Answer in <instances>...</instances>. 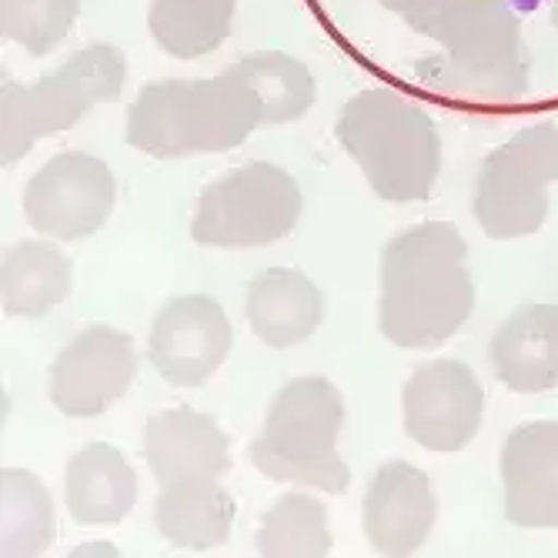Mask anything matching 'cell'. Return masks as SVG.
<instances>
[{"mask_svg": "<svg viewBox=\"0 0 558 558\" xmlns=\"http://www.w3.org/2000/svg\"><path fill=\"white\" fill-rule=\"evenodd\" d=\"M234 328L208 294L171 298L150 325L147 359L174 388L205 385L231 354Z\"/></svg>", "mask_w": 558, "mask_h": 558, "instance_id": "8fae6325", "label": "cell"}, {"mask_svg": "<svg viewBox=\"0 0 558 558\" xmlns=\"http://www.w3.org/2000/svg\"><path fill=\"white\" fill-rule=\"evenodd\" d=\"M262 128L258 97L228 68L205 81H150L128 108L124 137L150 158L221 155Z\"/></svg>", "mask_w": 558, "mask_h": 558, "instance_id": "7a4b0ae2", "label": "cell"}, {"mask_svg": "<svg viewBox=\"0 0 558 558\" xmlns=\"http://www.w3.org/2000/svg\"><path fill=\"white\" fill-rule=\"evenodd\" d=\"M74 265L54 241H21L0 265V304L11 318H44L71 294Z\"/></svg>", "mask_w": 558, "mask_h": 558, "instance_id": "ffe728a7", "label": "cell"}, {"mask_svg": "<svg viewBox=\"0 0 558 558\" xmlns=\"http://www.w3.org/2000/svg\"><path fill=\"white\" fill-rule=\"evenodd\" d=\"M71 555H118V545H111V542H90V545H77Z\"/></svg>", "mask_w": 558, "mask_h": 558, "instance_id": "83f0119b", "label": "cell"}, {"mask_svg": "<svg viewBox=\"0 0 558 558\" xmlns=\"http://www.w3.org/2000/svg\"><path fill=\"white\" fill-rule=\"evenodd\" d=\"M404 24L459 61L501 64L525 58L522 17L512 0H428Z\"/></svg>", "mask_w": 558, "mask_h": 558, "instance_id": "7c38bea8", "label": "cell"}, {"mask_svg": "<svg viewBox=\"0 0 558 558\" xmlns=\"http://www.w3.org/2000/svg\"><path fill=\"white\" fill-rule=\"evenodd\" d=\"M238 0H150L147 27L165 54L194 61L228 40Z\"/></svg>", "mask_w": 558, "mask_h": 558, "instance_id": "7402d4cb", "label": "cell"}, {"mask_svg": "<svg viewBox=\"0 0 558 558\" xmlns=\"http://www.w3.org/2000/svg\"><path fill=\"white\" fill-rule=\"evenodd\" d=\"M401 418L415 445L441 454L462 451L482 428L485 388L462 362H428L401 388Z\"/></svg>", "mask_w": 558, "mask_h": 558, "instance_id": "9c48e42d", "label": "cell"}, {"mask_svg": "<svg viewBox=\"0 0 558 558\" xmlns=\"http://www.w3.org/2000/svg\"><path fill=\"white\" fill-rule=\"evenodd\" d=\"M335 134L368 187L388 205H412L435 191L441 137L432 114L404 94L391 87L354 94L338 114Z\"/></svg>", "mask_w": 558, "mask_h": 558, "instance_id": "3957f363", "label": "cell"}, {"mask_svg": "<svg viewBox=\"0 0 558 558\" xmlns=\"http://www.w3.org/2000/svg\"><path fill=\"white\" fill-rule=\"evenodd\" d=\"M258 551L262 555H328L331 551V529L328 509L322 498L304 492L281 495L262 519L258 529Z\"/></svg>", "mask_w": 558, "mask_h": 558, "instance_id": "d4e9b609", "label": "cell"}, {"mask_svg": "<svg viewBox=\"0 0 558 558\" xmlns=\"http://www.w3.org/2000/svg\"><path fill=\"white\" fill-rule=\"evenodd\" d=\"M144 462L158 485L197 475L221 478L231 469V438L215 418L178 404L147 418Z\"/></svg>", "mask_w": 558, "mask_h": 558, "instance_id": "9a60e30c", "label": "cell"}, {"mask_svg": "<svg viewBox=\"0 0 558 558\" xmlns=\"http://www.w3.org/2000/svg\"><path fill=\"white\" fill-rule=\"evenodd\" d=\"M378 4L385 8V11H391V14H398V17H404V21H412L428 0H378Z\"/></svg>", "mask_w": 558, "mask_h": 558, "instance_id": "4316f807", "label": "cell"}, {"mask_svg": "<svg viewBox=\"0 0 558 558\" xmlns=\"http://www.w3.org/2000/svg\"><path fill=\"white\" fill-rule=\"evenodd\" d=\"M501 488L512 525L558 529V422H529L505 438Z\"/></svg>", "mask_w": 558, "mask_h": 558, "instance_id": "5bb4252c", "label": "cell"}, {"mask_svg": "<svg viewBox=\"0 0 558 558\" xmlns=\"http://www.w3.org/2000/svg\"><path fill=\"white\" fill-rule=\"evenodd\" d=\"M231 68L255 90L262 108V128H278L304 118L318 97L308 64H301L284 50H255V54L241 58Z\"/></svg>", "mask_w": 558, "mask_h": 558, "instance_id": "603a6c76", "label": "cell"}, {"mask_svg": "<svg viewBox=\"0 0 558 558\" xmlns=\"http://www.w3.org/2000/svg\"><path fill=\"white\" fill-rule=\"evenodd\" d=\"M137 375L131 335L90 325L71 338L50 365V401L68 418H94L118 404Z\"/></svg>", "mask_w": 558, "mask_h": 558, "instance_id": "30bf717a", "label": "cell"}, {"mask_svg": "<svg viewBox=\"0 0 558 558\" xmlns=\"http://www.w3.org/2000/svg\"><path fill=\"white\" fill-rule=\"evenodd\" d=\"M512 4H515L519 11H532V8L538 4V0H512Z\"/></svg>", "mask_w": 558, "mask_h": 558, "instance_id": "f1b7e54d", "label": "cell"}, {"mask_svg": "<svg viewBox=\"0 0 558 558\" xmlns=\"http://www.w3.org/2000/svg\"><path fill=\"white\" fill-rule=\"evenodd\" d=\"M472 312L469 244L451 221H422L385 244L378 328L395 348H438L462 331Z\"/></svg>", "mask_w": 558, "mask_h": 558, "instance_id": "6da1fadb", "label": "cell"}, {"mask_svg": "<svg viewBox=\"0 0 558 558\" xmlns=\"http://www.w3.org/2000/svg\"><path fill=\"white\" fill-rule=\"evenodd\" d=\"M128 61L114 44H87L58 71L34 84L4 81L0 87V158L17 165L50 134L74 128L87 111L108 105L124 90Z\"/></svg>", "mask_w": 558, "mask_h": 558, "instance_id": "5b68a950", "label": "cell"}, {"mask_svg": "<svg viewBox=\"0 0 558 558\" xmlns=\"http://www.w3.org/2000/svg\"><path fill=\"white\" fill-rule=\"evenodd\" d=\"M415 77L428 94H438L454 105H482L498 108L512 105L529 94V61H501V64H478L459 61L451 54H432L415 64Z\"/></svg>", "mask_w": 558, "mask_h": 558, "instance_id": "44dd1931", "label": "cell"}, {"mask_svg": "<svg viewBox=\"0 0 558 558\" xmlns=\"http://www.w3.org/2000/svg\"><path fill=\"white\" fill-rule=\"evenodd\" d=\"M341 425V391L318 375L294 378L268 404L265 428L251 445V462L271 482L338 495L351 482V472L338 454Z\"/></svg>", "mask_w": 558, "mask_h": 558, "instance_id": "277c9868", "label": "cell"}, {"mask_svg": "<svg viewBox=\"0 0 558 558\" xmlns=\"http://www.w3.org/2000/svg\"><path fill=\"white\" fill-rule=\"evenodd\" d=\"M155 525L178 548H218L234 529V498L211 475L165 482L155 501Z\"/></svg>", "mask_w": 558, "mask_h": 558, "instance_id": "d6986e66", "label": "cell"}, {"mask_svg": "<svg viewBox=\"0 0 558 558\" xmlns=\"http://www.w3.org/2000/svg\"><path fill=\"white\" fill-rule=\"evenodd\" d=\"M0 548L4 555L24 558L50 548L58 535L54 501L44 482L24 469H8L0 475Z\"/></svg>", "mask_w": 558, "mask_h": 558, "instance_id": "cb8c5ba5", "label": "cell"}, {"mask_svg": "<svg viewBox=\"0 0 558 558\" xmlns=\"http://www.w3.org/2000/svg\"><path fill=\"white\" fill-rule=\"evenodd\" d=\"M438 519V498L422 469L409 462H385L362 505L365 538L381 555H412L418 551Z\"/></svg>", "mask_w": 558, "mask_h": 558, "instance_id": "4fadbf2b", "label": "cell"}, {"mask_svg": "<svg viewBox=\"0 0 558 558\" xmlns=\"http://www.w3.org/2000/svg\"><path fill=\"white\" fill-rule=\"evenodd\" d=\"M301 208V187L284 168L251 161L201 191L191 238L205 247H265L294 231Z\"/></svg>", "mask_w": 558, "mask_h": 558, "instance_id": "52a82bcc", "label": "cell"}, {"mask_svg": "<svg viewBox=\"0 0 558 558\" xmlns=\"http://www.w3.org/2000/svg\"><path fill=\"white\" fill-rule=\"evenodd\" d=\"M137 501V472L108 441L84 445L64 472V505L81 525H118Z\"/></svg>", "mask_w": 558, "mask_h": 558, "instance_id": "ac0fdd59", "label": "cell"}, {"mask_svg": "<svg viewBox=\"0 0 558 558\" xmlns=\"http://www.w3.org/2000/svg\"><path fill=\"white\" fill-rule=\"evenodd\" d=\"M558 181V128L532 124L498 144L475 178V221L495 241H515L548 221V187Z\"/></svg>", "mask_w": 558, "mask_h": 558, "instance_id": "8992f818", "label": "cell"}, {"mask_svg": "<svg viewBox=\"0 0 558 558\" xmlns=\"http://www.w3.org/2000/svg\"><path fill=\"white\" fill-rule=\"evenodd\" d=\"M325 318L318 284L294 268H271L247 284V325L268 348L308 341Z\"/></svg>", "mask_w": 558, "mask_h": 558, "instance_id": "e0dca14e", "label": "cell"}, {"mask_svg": "<svg viewBox=\"0 0 558 558\" xmlns=\"http://www.w3.org/2000/svg\"><path fill=\"white\" fill-rule=\"evenodd\" d=\"M548 14H551V24L558 27V0H551V8H548Z\"/></svg>", "mask_w": 558, "mask_h": 558, "instance_id": "f546056e", "label": "cell"}, {"mask_svg": "<svg viewBox=\"0 0 558 558\" xmlns=\"http://www.w3.org/2000/svg\"><path fill=\"white\" fill-rule=\"evenodd\" d=\"M118 205L111 168L87 150H61L24 187L27 225L54 241H81L105 228Z\"/></svg>", "mask_w": 558, "mask_h": 558, "instance_id": "ba28073f", "label": "cell"}, {"mask_svg": "<svg viewBox=\"0 0 558 558\" xmlns=\"http://www.w3.org/2000/svg\"><path fill=\"white\" fill-rule=\"evenodd\" d=\"M81 14V0H0V31L31 58H47L64 44Z\"/></svg>", "mask_w": 558, "mask_h": 558, "instance_id": "484cf974", "label": "cell"}, {"mask_svg": "<svg viewBox=\"0 0 558 558\" xmlns=\"http://www.w3.org/2000/svg\"><path fill=\"white\" fill-rule=\"evenodd\" d=\"M495 378L519 395L558 388V304H525L488 341Z\"/></svg>", "mask_w": 558, "mask_h": 558, "instance_id": "2e32d148", "label": "cell"}]
</instances>
